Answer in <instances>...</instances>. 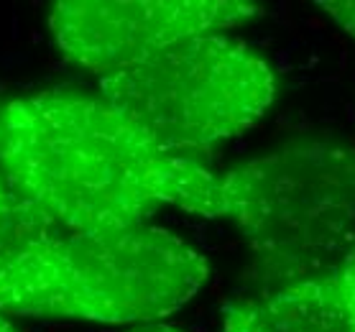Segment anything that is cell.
<instances>
[{
	"label": "cell",
	"mask_w": 355,
	"mask_h": 332,
	"mask_svg": "<svg viewBox=\"0 0 355 332\" xmlns=\"http://www.w3.org/2000/svg\"><path fill=\"white\" fill-rule=\"evenodd\" d=\"M0 166L21 202L72 233L144 225L164 204L227 218L223 174L162 151L110 103L80 92L6 103Z\"/></svg>",
	"instance_id": "cell-1"
},
{
	"label": "cell",
	"mask_w": 355,
	"mask_h": 332,
	"mask_svg": "<svg viewBox=\"0 0 355 332\" xmlns=\"http://www.w3.org/2000/svg\"><path fill=\"white\" fill-rule=\"evenodd\" d=\"M207 279L202 253L164 227H54L0 268V312L151 322L184 307Z\"/></svg>",
	"instance_id": "cell-2"
},
{
	"label": "cell",
	"mask_w": 355,
	"mask_h": 332,
	"mask_svg": "<svg viewBox=\"0 0 355 332\" xmlns=\"http://www.w3.org/2000/svg\"><path fill=\"white\" fill-rule=\"evenodd\" d=\"M266 292L340 276L355 253V148L299 141L223 174Z\"/></svg>",
	"instance_id": "cell-3"
},
{
	"label": "cell",
	"mask_w": 355,
	"mask_h": 332,
	"mask_svg": "<svg viewBox=\"0 0 355 332\" xmlns=\"http://www.w3.org/2000/svg\"><path fill=\"white\" fill-rule=\"evenodd\" d=\"M100 92L154 146L194 159L256 125L274 103L276 82L243 41L202 33L100 77Z\"/></svg>",
	"instance_id": "cell-4"
},
{
	"label": "cell",
	"mask_w": 355,
	"mask_h": 332,
	"mask_svg": "<svg viewBox=\"0 0 355 332\" xmlns=\"http://www.w3.org/2000/svg\"><path fill=\"white\" fill-rule=\"evenodd\" d=\"M256 16L259 6L241 0H62L49 13V26L72 62L107 77L179 41Z\"/></svg>",
	"instance_id": "cell-5"
},
{
	"label": "cell",
	"mask_w": 355,
	"mask_h": 332,
	"mask_svg": "<svg viewBox=\"0 0 355 332\" xmlns=\"http://www.w3.org/2000/svg\"><path fill=\"white\" fill-rule=\"evenodd\" d=\"M223 332H355V304L340 274L233 302Z\"/></svg>",
	"instance_id": "cell-6"
},
{
	"label": "cell",
	"mask_w": 355,
	"mask_h": 332,
	"mask_svg": "<svg viewBox=\"0 0 355 332\" xmlns=\"http://www.w3.org/2000/svg\"><path fill=\"white\" fill-rule=\"evenodd\" d=\"M54 227V222H49L33 207L21 202L16 195L0 204V268L10 259H16L31 241L46 235Z\"/></svg>",
	"instance_id": "cell-7"
},
{
	"label": "cell",
	"mask_w": 355,
	"mask_h": 332,
	"mask_svg": "<svg viewBox=\"0 0 355 332\" xmlns=\"http://www.w3.org/2000/svg\"><path fill=\"white\" fill-rule=\"evenodd\" d=\"M317 6L322 10H327L332 21L338 26H343L355 39V0H322Z\"/></svg>",
	"instance_id": "cell-8"
},
{
	"label": "cell",
	"mask_w": 355,
	"mask_h": 332,
	"mask_svg": "<svg viewBox=\"0 0 355 332\" xmlns=\"http://www.w3.org/2000/svg\"><path fill=\"white\" fill-rule=\"evenodd\" d=\"M343 279H345V286H347V292H350V299H353V304H355V253L350 256V261H347L345 271H343Z\"/></svg>",
	"instance_id": "cell-9"
},
{
	"label": "cell",
	"mask_w": 355,
	"mask_h": 332,
	"mask_svg": "<svg viewBox=\"0 0 355 332\" xmlns=\"http://www.w3.org/2000/svg\"><path fill=\"white\" fill-rule=\"evenodd\" d=\"M133 332H179L174 327H164V324H151V327H141V330H133Z\"/></svg>",
	"instance_id": "cell-10"
},
{
	"label": "cell",
	"mask_w": 355,
	"mask_h": 332,
	"mask_svg": "<svg viewBox=\"0 0 355 332\" xmlns=\"http://www.w3.org/2000/svg\"><path fill=\"white\" fill-rule=\"evenodd\" d=\"M0 332H18L16 327H13V322H10L8 317L0 312Z\"/></svg>",
	"instance_id": "cell-11"
},
{
	"label": "cell",
	"mask_w": 355,
	"mask_h": 332,
	"mask_svg": "<svg viewBox=\"0 0 355 332\" xmlns=\"http://www.w3.org/2000/svg\"><path fill=\"white\" fill-rule=\"evenodd\" d=\"M3 113H6V103H0V151H3Z\"/></svg>",
	"instance_id": "cell-12"
}]
</instances>
